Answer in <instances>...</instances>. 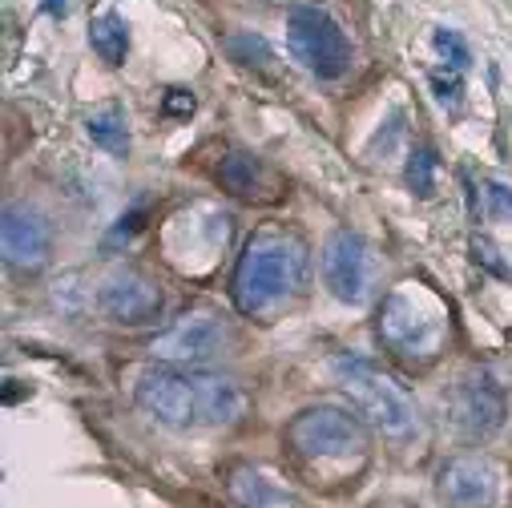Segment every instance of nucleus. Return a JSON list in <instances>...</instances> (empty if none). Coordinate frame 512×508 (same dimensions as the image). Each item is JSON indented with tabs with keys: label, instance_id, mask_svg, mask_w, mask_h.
I'll list each match as a JSON object with an SVG mask.
<instances>
[{
	"label": "nucleus",
	"instance_id": "22",
	"mask_svg": "<svg viewBox=\"0 0 512 508\" xmlns=\"http://www.w3.org/2000/svg\"><path fill=\"white\" fill-rule=\"evenodd\" d=\"M472 259H476L484 271H492L496 279H508V267H504V259H500L496 242H488V238H472Z\"/></svg>",
	"mask_w": 512,
	"mask_h": 508
},
{
	"label": "nucleus",
	"instance_id": "12",
	"mask_svg": "<svg viewBox=\"0 0 512 508\" xmlns=\"http://www.w3.org/2000/svg\"><path fill=\"white\" fill-rule=\"evenodd\" d=\"M504 412H508L504 388L492 375H468L464 384L452 392V420L476 440L492 436L504 424Z\"/></svg>",
	"mask_w": 512,
	"mask_h": 508
},
{
	"label": "nucleus",
	"instance_id": "21",
	"mask_svg": "<svg viewBox=\"0 0 512 508\" xmlns=\"http://www.w3.org/2000/svg\"><path fill=\"white\" fill-rule=\"evenodd\" d=\"M484 202H480V214L492 218V222H512V186L504 182H484Z\"/></svg>",
	"mask_w": 512,
	"mask_h": 508
},
{
	"label": "nucleus",
	"instance_id": "6",
	"mask_svg": "<svg viewBox=\"0 0 512 508\" xmlns=\"http://www.w3.org/2000/svg\"><path fill=\"white\" fill-rule=\"evenodd\" d=\"M287 444L303 460H351L367 452V428L359 416L319 404V408H303L287 424Z\"/></svg>",
	"mask_w": 512,
	"mask_h": 508
},
{
	"label": "nucleus",
	"instance_id": "11",
	"mask_svg": "<svg viewBox=\"0 0 512 508\" xmlns=\"http://www.w3.org/2000/svg\"><path fill=\"white\" fill-rule=\"evenodd\" d=\"M440 500L448 508H496L500 468L488 456H452L436 476Z\"/></svg>",
	"mask_w": 512,
	"mask_h": 508
},
{
	"label": "nucleus",
	"instance_id": "10",
	"mask_svg": "<svg viewBox=\"0 0 512 508\" xmlns=\"http://www.w3.org/2000/svg\"><path fill=\"white\" fill-rule=\"evenodd\" d=\"M0 250L13 271H41L53 259V226L41 210L33 206H5V222H0Z\"/></svg>",
	"mask_w": 512,
	"mask_h": 508
},
{
	"label": "nucleus",
	"instance_id": "5",
	"mask_svg": "<svg viewBox=\"0 0 512 508\" xmlns=\"http://www.w3.org/2000/svg\"><path fill=\"white\" fill-rule=\"evenodd\" d=\"M287 45H291V57L319 81H339L351 69V41L327 9H315V5L291 9Z\"/></svg>",
	"mask_w": 512,
	"mask_h": 508
},
{
	"label": "nucleus",
	"instance_id": "25",
	"mask_svg": "<svg viewBox=\"0 0 512 508\" xmlns=\"http://www.w3.org/2000/svg\"><path fill=\"white\" fill-rule=\"evenodd\" d=\"M49 13H65V0H49Z\"/></svg>",
	"mask_w": 512,
	"mask_h": 508
},
{
	"label": "nucleus",
	"instance_id": "7",
	"mask_svg": "<svg viewBox=\"0 0 512 508\" xmlns=\"http://www.w3.org/2000/svg\"><path fill=\"white\" fill-rule=\"evenodd\" d=\"M234 343H238L234 323L222 311L198 307V311H186L178 323H170L162 335H154L150 355L166 359V363H190L194 367V363H210V359L226 355Z\"/></svg>",
	"mask_w": 512,
	"mask_h": 508
},
{
	"label": "nucleus",
	"instance_id": "24",
	"mask_svg": "<svg viewBox=\"0 0 512 508\" xmlns=\"http://www.w3.org/2000/svg\"><path fill=\"white\" fill-rule=\"evenodd\" d=\"M146 226V206H138V210H130L117 226H113V234H109V242H121V238H134L138 230Z\"/></svg>",
	"mask_w": 512,
	"mask_h": 508
},
{
	"label": "nucleus",
	"instance_id": "3",
	"mask_svg": "<svg viewBox=\"0 0 512 508\" xmlns=\"http://www.w3.org/2000/svg\"><path fill=\"white\" fill-rule=\"evenodd\" d=\"M375 335L396 359L428 367L444 355L452 335L448 303L424 283H400L375 307Z\"/></svg>",
	"mask_w": 512,
	"mask_h": 508
},
{
	"label": "nucleus",
	"instance_id": "23",
	"mask_svg": "<svg viewBox=\"0 0 512 508\" xmlns=\"http://www.w3.org/2000/svg\"><path fill=\"white\" fill-rule=\"evenodd\" d=\"M194 109H198V101H194L190 89H166V97H162V113L166 117H190Z\"/></svg>",
	"mask_w": 512,
	"mask_h": 508
},
{
	"label": "nucleus",
	"instance_id": "8",
	"mask_svg": "<svg viewBox=\"0 0 512 508\" xmlns=\"http://www.w3.org/2000/svg\"><path fill=\"white\" fill-rule=\"evenodd\" d=\"M319 275H323V287L331 291V299H339L347 307H359L371 295V279H375L371 242L363 234H355V230H335L323 242Z\"/></svg>",
	"mask_w": 512,
	"mask_h": 508
},
{
	"label": "nucleus",
	"instance_id": "2",
	"mask_svg": "<svg viewBox=\"0 0 512 508\" xmlns=\"http://www.w3.org/2000/svg\"><path fill=\"white\" fill-rule=\"evenodd\" d=\"M138 408L166 428H230L246 412V392L214 371L154 367L138 379Z\"/></svg>",
	"mask_w": 512,
	"mask_h": 508
},
{
	"label": "nucleus",
	"instance_id": "20",
	"mask_svg": "<svg viewBox=\"0 0 512 508\" xmlns=\"http://www.w3.org/2000/svg\"><path fill=\"white\" fill-rule=\"evenodd\" d=\"M428 85H432V97L444 109H460V101H464V77H460V69H436L428 77Z\"/></svg>",
	"mask_w": 512,
	"mask_h": 508
},
{
	"label": "nucleus",
	"instance_id": "16",
	"mask_svg": "<svg viewBox=\"0 0 512 508\" xmlns=\"http://www.w3.org/2000/svg\"><path fill=\"white\" fill-rule=\"evenodd\" d=\"M89 49L105 65H125V57H130V25H125V17L113 9L97 13L89 21Z\"/></svg>",
	"mask_w": 512,
	"mask_h": 508
},
{
	"label": "nucleus",
	"instance_id": "1",
	"mask_svg": "<svg viewBox=\"0 0 512 508\" xmlns=\"http://www.w3.org/2000/svg\"><path fill=\"white\" fill-rule=\"evenodd\" d=\"M311 287V246L287 226H259L230 275V299L238 315L271 323Z\"/></svg>",
	"mask_w": 512,
	"mask_h": 508
},
{
	"label": "nucleus",
	"instance_id": "9",
	"mask_svg": "<svg viewBox=\"0 0 512 508\" xmlns=\"http://www.w3.org/2000/svg\"><path fill=\"white\" fill-rule=\"evenodd\" d=\"M97 307L105 319H113L121 327H146V323L162 319L166 295H162V283L154 275H146L142 267H117L113 275H105V283L97 291Z\"/></svg>",
	"mask_w": 512,
	"mask_h": 508
},
{
	"label": "nucleus",
	"instance_id": "14",
	"mask_svg": "<svg viewBox=\"0 0 512 508\" xmlns=\"http://www.w3.org/2000/svg\"><path fill=\"white\" fill-rule=\"evenodd\" d=\"M226 488L242 508H299V496L287 484H279L271 472L250 468V464L230 468L226 472Z\"/></svg>",
	"mask_w": 512,
	"mask_h": 508
},
{
	"label": "nucleus",
	"instance_id": "4",
	"mask_svg": "<svg viewBox=\"0 0 512 508\" xmlns=\"http://www.w3.org/2000/svg\"><path fill=\"white\" fill-rule=\"evenodd\" d=\"M331 371H335L339 392L351 400V408L359 412L363 424H371L375 432H383L388 440H408V436L420 432L416 400L379 363L347 351V355H335Z\"/></svg>",
	"mask_w": 512,
	"mask_h": 508
},
{
	"label": "nucleus",
	"instance_id": "19",
	"mask_svg": "<svg viewBox=\"0 0 512 508\" xmlns=\"http://www.w3.org/2000/svg\"><path fill=\"white\" fill-rule=\"evenodd\" d=\"M432 45H436V53L448 61V69H468L472 65V49H468V41L456 33V29H436L432 33Z\"/></svg>",
	"mask_w": 512,
	"mask_h": 508
},
{
	"label": "nucleus",
	"instance_id": "18",
	"mask_svg": "<svg viewBox=\"0 0 512 508\" xmlns=\"http://www.w3.org/2000/svg\"><path fill=\"white\" fill-rule=\"evenodd\" d=\"M226 53H230V61H238L242 69H267V65L275 61L271 45H267L259 33H234V37H226Z\"/></svg>",
	"mask_w": 512,
	"mask_h": 508
},
{
	"label": "nucleus",
	"instance_id": "17",
	"mask_svg": "<svg viewBox=\"0 0 512 508\" xmlns=\"http://www.w3.org/2000/svg\"><path fill=\"white\" fill-rule=\"evenodd\" d=\"M436 170H440V158L432 146H416L408 154V170H404V182L412 186V194L420 198H432L436 194Z\"/></svg>",
	"mask_w": 512,
	"mask_h": 508
},
{
	"label": "nucleus",
	"instance_id": "13",
	"mask_svg": "<svg viewBox=\"0 0 512 508\" xmlns=\"http://www.w3.org/2000/svg\"><path fill=\"white\" fill-rule=\"evenodd\" d=\"M218 186L230 194V198H242V202H279L283 198V178L279 170L259 158V154H246V150H234L222 158L218 166Z\"/></svg>",
	"mask_w": 512,
	"mask_h": 508
},
{
	"label": "nucleus",
	"instance_id": "15",
	"mask_svg": "<svg viewBox=\"0 0 512 508\" xmlns=\"http://www.w3.org/2000/svg\"><path fill=\"white\" fill-rule=\"evenodd\" d=\"M85 134L109 158H130V121H125V109L117 101H105L85 117Z\"/></svg>",
	"mask_w": 512,
	"mask_h": 508
}]
</instances>
